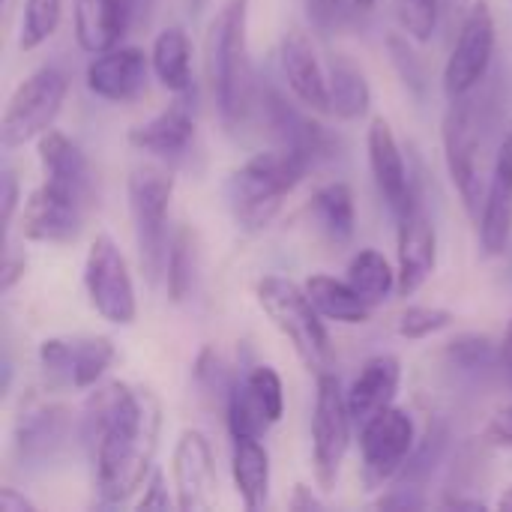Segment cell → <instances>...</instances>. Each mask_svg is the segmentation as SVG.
Returning <instances> with one entry per match:
<instances>
[{
    "label": "cell",
    "instance_id": "9c48e42d",
    "mask_svg": "<svg viewBox=\"0 0 512 512\" xmlns=\"http://www.w3.org/2000/svg\"><path fill=\"white\" fill-rule=\"evenodd\" d=\"M351 426L354 417L348 408V393L342 390L333 372H321L315 387V414H312V465H315V480L324 492H330L339 480L351 444Z\"/></svg>",
    "mask_w": 512,
    "mask_h": 512
},
{
    "label": "cell",
    "instance_id": "f907efd6",
    "mask_svg": "<svg viewBox=\"0 0 512 512\" xmlns=\"http://www.w3.org/2000/svg\"><path fill=\"white\" fill-rule=\"evenodd\" d=\"M498 510L501 512H512V486L498 498Z\"/></svg>",
    "mask_w": 512,
    "mask_h": 512
},
{
    "label": "cell",
    "instance_id": "c3c4849f",
    "mask_svg": "<svg viewBox=\"0 0 512 512\" xmlns=\"http://www.w3.org/2000/svg\"><path fill=\"white\" fill-rule=\"evenodd\" d=\"M441 507H444V510H471V512L486 510V504H483L480 498H462V495H456V498H444V501H441Z\"/></svg>",
    "mask_w": 512,
    "mask_h": 512
},
{
    "label": "cell",
    "instance_id": "7bdbcfd3",
    "mask_svg": "<svg viewBox=\"0 0 512 512\" xmlns=\"http://www.w3.org/2000/svg\"><path fill=\"white\" fill-rule=\"evenodd\" d=\"M15 207H18V177L12 168H6L3 171V228L12 225Z\"/></svg>",
    "mask_w": 512,
    "mask_h": 512
},
{
    "label": "cell",
    "instance_id": "277c9868",
    "mask_svg": "<svg viewBox=\"0 0 512 512\" xmlns=\"http://www.w3.org/2000/svg\"><path fill=\"white\" fill-rule=\"evenodd\" d=\"M255 297H258V306L264 309V315L273 321V327L291 342L300 363L309 372H315V378L321 372H330V366H333L330 333L321 321L324 315L315 309L306 288L288 276L273 273L255 285Z\"/></svg>",
    "mask_w": 512,
    "mask_h": 512
},
{
    "label": "cell",
    "instance_id": "4dcf8cb0",
    "mask_svg": "<svg viewBox=\"0 0 512 512\" xmlns=\"http://www.w3.org/2000/svg\"><path fill=\"white\" fill-rule=\"evenodd\" d=\"M348 282L366 303L378 306L399 288V273L378 249H360L348 264Z\"/></svg>",
    "mask_w": 512,
    "mask_h": 512
},
{
    "label": "cell",
    "instance_id": "d590c367",
    "mask_svg": "<svg viewBox=\"0 0 512 512\" xmlns=\"http://www.w3.org/2000/svg\"><path fill=\"white\" fill-rule=\"evenodd\" d=\"M402 30L414 42H429L441 24V0H393Z\"/></svg>",
    "mask_w": 512,
    "mask_h": 512
},
{
    "label": "cell",
    "instance_id": "74e56055",
    "mask_svg": "<svg viewBox=\"0 0 512 512\" xmlns=\"http://www.w3.org/2000/svg\"><path fill=\"white\" fill-rule=\"evenodd\" d=\"M372 507L375 510H423L426 507V498L420 495L417 486L402 483L399 489H390L387 495H381Z\"/></svg>",
    "mask_w": 512,
    "mask_h": 512
},
{
    "label": "cell",
    "instance_id": "8fae6325",
    "mask_svg": "<svg viewBox=\"0 0 512 512\" xmlns=\"http://www.w3.org/2000/svg\"><path fill=\"white\" fill-rule=\"evenodd\" d=\"M492 57H495V15L489 0H474L444 66L447 96L462 99L474 93L486 81Z\"/></svg>",
    "mask_w": 512,
    "mask_h": 512
},
{
    "label": "cell",
    "instance_id": "cb8c5ba5",
    "mask_svg": "<svg viewBox=\"0 0 512 512\" xmlns=\"http://www.w3.org/2000/svg\"><path fill=\"white\" fill-rule=\"evenodd\" d=\"M399 381H402V366L393 354H378L366 360L348 390V408H351L354 426H363L375 414L390 408L399 393Z\"/></svg>",
    "mask_w": 512,
    "mask_h": 512
},
{
    "label": "cell",
    "instance_id": "ac0fdd59",
    "mask_svg": "<svg viewBox=\"0 0 512 512\" xmlns=\"http://www.w3.org/2000/svg\"><path fill=\"white\" fill-rule=\"evenodd\" d=\"M480 243L486 255H504L512 240V123L507 126L495 162L492 177L480 213Z\"/></svg>",
    "mask_w": 512,
    "mask_h": 512
},
{
    "label": "cell",
    "instance_id": "5b68a950",
    "mask_svg": "<svg viewBox=\"0 0 512 512\" xmlns=\"http://www.w3.org/2000/svg\"><path fill=\"white\" fill-rule=\"evenodd\" d=\"M441 138H444V159H447L450 180L468 216L480 219L492 171L486 168V153H489L486 117L477 108V99H471V93L462 99H450Z\"/></svg>",
    "mask_w": 512,
    "mask_h": 512
},
{
    "label": "cell",
    "instance_id": "484cf974",
    "mask_svg": "<svg viewBox=\"0 0 512 512\" xmlns=\"http://www.w3.org/2000/svg\"><path fill=\"white\" fill-rule=\"evenodd\" d=\"M231 474L246 510H264L270 498V453L261 438H234Z\"/></svg>",
    "mask_w": 512,
    "mask_h": 512
},
{
    "label": "cell",
    "instance_id": "44dd1931",
    "mask_svg": "<svg viewBox=\"0 0 512 512\" xmlns=\"http://www.w3.org/2000/svg\"><path fill=\"white\" fill-rule=\"evenodd\" d=\"M279 57H282V72H285V81H288L291 93L309 111L333 114V105H330V75L321 66L312 39L306 33H300V30H288L282 36Z\"/></svg>",
    "mask_w": 512,
    "mask_h": 512
},
{
    "label": "cell",
    "instance_id": "83f0119b",
    "mask_svg": "<svg viewBox=\"0 0 512 512\" xmlns=\"http://www.w3.org/2000/svg\"><path fill=\"white\" fill-rule=\"evenodd\" d=\"M150 66L153 75L162 81L165 90L171 93H186L192 84V45L183 27H165L153 39L150 51Z\"/></svg>",
    "mask_w": 512,
    "mask_h": 512
},
{
    "label": "cell",
    "instance_id": "8992f818",
    "mask_svg": "<svg viewBox=\"0 0 512 512\" xmlns=\"http://www.w3.org/2000/svg\"><path fill=\"white\" fill-rule=\"evenodd\" d=\"M174 195V174L156 165H141L129 174V210L135 225L138 261L150 285L159 282L168 264V207Z\"/></svg>",
    "mask_w": 512,
    "mask_h": 512
},
{
    "label": "cell",
    "instance_id": "8d00e7d4",
    "mask_svg": "<svg viewBox=\"0 0 512 512\" xmlns=\"http://www.w3.org/2000/svg\"><path fill=\"white\" fill-rule=\"evenodd\" d=\"M453 324V312L450 309H438V306H408L402 315H399V336L402 339H429L432 333H441Z\"/></svg>",
    "mask_w": 512,
    "mask_h": 512
},
{
    "label": "cell",
    "instance_id": "1f68e13d",
    "mask_svg": "<svg viewBox=\"0 0 512 512\" xmlns=\"http://www.w3.org/2000/svg\"><path fill=\"white\" fill-rule=\"evenodd\" d=\"M63 18V0H24L21 27H18V48L36 51L42 42L54 36Z\"/></svg>",
    "mask_w": 512,
    "mask_h": 512
},
{
    "label": "cell",
    "instance_id": "d6986e66",
    "mask_svg": "<svg viewBox=\"0 0 512 512\" xmlns=\"http://www.w3.org/2000/svg\"><path fill=\"white\" fill-rule=\"evenodd\" d=\"M369 168H372V177H375V186L381 192V198L387 201V207L399 216L405 213L420 195L408 177V168H405V156H402V147L390 129V123L384 117H375L372 126H369Z\"/></svg>",
    "mask_w": 512,
    "mask_h": 512
},
{
    "label": "cell",
    "instance_id": "f1b7e54d",
    "mask_svg": "<svg viewBox=\"0 0 512 512\" xmlns=\"http://www.w3.org/2000/svg\"><path fill=\"white\" fill-rule=\"evenodd\" d=\"M309 213L318 225V231L339 243H348L354 237V225H357V210H354V192L348 183H327L321 186L312 201H309Z\"/></svg>",
    "mask_w": 512,
    "mask_h": 512
},
{
    "label": "cell",
    "instance_id": "bcb514c9",
    "mask_svg": "<svg viewBox=\"0 0 512 512\" xmlns=\"http://www.w3.org/2000/svg\"><path fill=\"white\" fill-rule=\"evenodd\" d=\"M0 512H36V504L15 489H0Z\"/></svg>",
    "mask_w": 512,
    "mask_h": 512
},
{
    "label": "cell",
    "instance_id": "f35d334b",
    "mask_svg": "<svg viewBox=\"0 0 512 512\" xmlns=\"http://www.w3.org/2000/svg\"><path fill=\"white\" fill-rule=\"evenodd\" d=\"M486 444L498 447V450H512V405L498 408L489 423H486V432H483Z\"/></svg>",
    "mask_w": 512,
    "mask_h": 512
},
{
    "label": "cell",
    "instance_id": "5bb4252c",
    "mask_svg": "<svg viewBox=\"0 0 512 512\" xmlns=\"http://www.w3.org/2000/svg\"><path fill=\"white\" fill-rule=\"evenodd\" d=\"M225 408L231 438H261L285 414V390L279 372L273 366H255L243 381H234Z\"/></svg>",
    "mask_w": 512,
    "mask_h": 512
},
{
    "label": "cell",
    "instance_id": "e575fe53",
    "mask_svg": "<svg viewBox=\"0 0 512 512\" xmlns=\"http://www.w3.org/2000/svg\"><path fill=\"white\" fill-rule=\"evenodd\" d=\"M447 441H450V435H447V429H444L441 423L429 426V432H426L423 441L414 447L411 459L405 462V468H402V474H399L402 483H411V486L423 483V480L435 471V465L444 459Z\"/></svg>",
    "mask_w": 512,
    "mask_h": 512
},
{
    "label": "cell",
    "instance_id": "836d02e7",
    "mask_svg": "<svg viewBox=\"0 0 512 512\" xmlns=\"http://www.w3.org/2000/svg\"><path fill=\"white\" fill-rule=\"evenodd\" d=\"M447 360L462 372L480 375V372H489L495 363L501 366V345H495L489 336L468 333L447 345Z\"/></svg>",
    "mask_w": 512,
    "mask_h": 512
},
{
    "label": "cell",
    "instance_id": "9a60e30c",
    "mask_svg": "<svg viewBox=\"0 0 512 512\" xmlns=\"http://www.w3.org/2000/svg\"><path fill=\"white\" fill-rule=\"evenodd\" d=\"M114 342L105 336H54L39 345V363L48 375L84 390L114 363Z\"/></svg>",
    "mask_w": 512,
    "mask_h": 512
},
{
    "label": "cell",
    "instance_id": "e0dca14e",
    "mask_svg": "<svg viewBox=\"0 0 512 512\" xmlns=\"http://www.w3.org/2000/svg\"><path fill=\"white\" fill-rule=\"evenodd\" d=\"M438 261V234L435 222L426 213L423 201L417 198L405 213H399V294H417L429 276L435 273Z\"/></svg>",
    "mask_w": 512,
    "mask_h": 512
},
{
    "label": "cell",
    "instance_id": "7402d4cb",
    "mask_svg": "<svg viewBox=\"0 0 512 512\" xmlns=\"http://www.w3.org/2000/svg\"><path fill=\"white\" fill-rule=\"evenodd\" d=\"M264 111L267 120L273 126V132L282 138V147L297 150L300 156L309 159V165L330 159L339 147V138L318 120H312L309 114H300L291 102H285L279 93H267L264 96Z\"/></svg>",
    "mask_w": 512,
    "mask_h": 512
},
{
    "label": "cell",
    "instance_id": "816d5d0a",
    "mask_svg": "<svg viewBox=\"0 0 512 512\" xmlns=\"http://www.w3.org/2000/svg\"><path fill=\"white\" fill-rule=\"evenodd\" d=\"M375 3H378V0H354V6H357L360 12H369V9H372Z\"/></svg>",
    "mask_w": 512,
    "mask_h": 512
},
{
    "label": "cell",
    "instance_id": "4316f807",
    "mask_svg": "<svg viewBox=\"0 0 512 512\" xmlns=\"http://www.w3.org/2000/svg\"><path fill=\"white\" fill-rule=\"evenodd\" d=\"M306 294L312 297L315 309L330 318V321H339V324H366L372 318V303H366L354 285L345 279H336V276H327V273H315L303 282Z\"/></svg>",
    "mask_w": 512,
    "mask_h": 512
},
{
    "label": "cell",
    "instance_id": "ee69618b",
    "mask_svg": "<svg viewBox=\"0 0 512 512\" xmlns=\"http://www.w3.org/2000/svg\"><path fill=\"white\" fill-rule=\"evenodd\" d=\"M24 270H27V258L24 255H15V252H6V261H3V276H0V288L3 291H12L18 279H24Z\"/></svg>",
    "mask_w": 512,
    "mask_h": 512
},
{
    "label": "cell",
    "instance_id": "6da1fadb",
    "mask_svg": "<svg viewBox=\"0 0 512 512\" xmlns=\"http://www.w3.org/2000/svg\"><path fill=\"white\" fill-rule=\"evenodd\" d=\"M159 429L162 408L153 390L111 381L90 393L84 408V438L102 501L120 504L141 489L153 468Z\"/></svg>",
    "mask_w": 512,
    "mask_h": 512
},
{
    "label": "cell",
    "instance_id": "603a6c76",
    "mask_svg": "<svg viewBox=\"0 0 512 512\" xmlns=\"http://www.w3.org/2000/svg\"><path fill=\"white\" fill-rule=\"evenodd\" d=\"M138 0H75V39L87 54L117 48L132 24Z\"/></svg>",
    "mask_w": 512,
    "mask_h": 512
},
{
    "label": "cell",
    "instance_id": "52a82bcc",
    "mask_svg": "<svg viewBox=\"0 0 512 512\" xmlns=\"http://www.w3.org/2000/svg\"><path fill=\"white\" fill-rule=\"evenodd\" d=\"M96 186L66 177H45L21 207V234L33 243H69L78 237Z\"/></svg>",
    "mask_w": 512,
    "mask_h": 512
},
{
    "label": "cell",
    "instance_id": "7c38bea8",
    "mask_svg": "<svg viewBox=\"0 0 512 512\" xmlns=\"http://www.w3.org/2000/svg\"><path fill=\"white\" fill-rule=\"evenodd\" d=\"M417 447V429L408 411L384 408L369 423L360 426V456H363V483L381 489L396 480Z\"/></svg>",
    "mask_w": 512,
    "mask_h": 512
},
{
    "label": "cell",
    "instance_id": "b9f144b4",
    "mask_svg": "<svg viewBox=\"0 0 512 512\" xmlns=\"http://www.w3.org/2000/svg\"><path fill=\"white\" fill-rule=\"evenodd\" d=\"M171 498H168V489H165V477L156 471L150 474V483H147V492L144 498L138 501V510H171Z\"/></svg>",
    "mask_w": 512,
    "mask_h": 512
},
{
    "label": "cell",
    "instance_id": "ba28073f",
    "mask_svg": "<svg viewBox=\"0 0 512 512\" xmlns=\"http://www.w3.org/2000/svg\"><path fill=\"white\" fill-rule=\"evenodd\" d=\"M66 90H69V81L57 66H42L33 75H27L6 102V111L0 120L3 147L12 150L48 132L63 108Z\"/></svg>",
    "mask_w": 512,
    "mask_h": 512
},
{
    "label": "cell",
    "instance_id": "681fc988",
    "mask_svg": "<svg viewBox=\"0 0 512 512\" xmlns=\"http://www.w3.org/2000/svg\"><path fill=\"white\" fill-rule=\"evenodd\" d=\"M501 369H504V378L512 387V321L507 324V333H504V342H501Z\"/></svg>",
    "mask_w": 512,
    "mask_h": 512
},
{
    "label": "cell",
    "instance_id": "ab89813d",
    "mask_svg": "<svg viewBox=\"0 0 512 512\" xmlns=\"http://www.w3.org/2000/svg\"><path fill=\"white\" fill-rule=\"evenodd\" d=\"M387 45H390V51L396 54L393 60H396V66L402 69L405 81H411L414 87H420V84H423V72H420V63L414 60L411 48H408V39H402V36L393 33V36L387 39Z\"/></svg>",
    "mask_w": 512,
    "mask_h": 512
},
{
    "label": "cell",
    "instance_id": "ffe728a7",
    "mask_svg": "<svg viewBox=\"0 0 512 512\" xmlns=\"http://www.w3.org/2000/svg\"><path fill=\"white\" fill-rule=\"evenodd\" d=\"M150 69V57L141 48H111L90 60L87 87L105 102H132L144 93Z\"/></svg>",
    "mask_w": 512,
    "mask_h": 512
},
{
    "label": "cell",
    "instance_id": "f546056e",
    "mask_svg": "<svg viewBox=\"0 0 512 512\" xmlns=\"http://www.w3.org/2000/svg\"><path fill=\"white\" fill-rule=\"evenodd\" d=\"M330 105H333V114L339 120H360L369 105H372V90H369V81L363 75V69L345 57V54H336L330 60Z\"/></svg>",
    "mask_w": 512,
    "mask_h": 512
},
{
    "label": "cell",
    "instance_id": "60d3db41",
    "mask_svg": "<svg viewBox=\"0 0 512 512\" xmlns=\"http://www.w3.org/2000/svg\"><path fill=\"white\" fill-rule=\"evenodd\" d=\"M342 6H345V0H306V12H309L312 24L321 30H330L339 24V18L345 12Z\"/></svg>",
    "mask_w": 512,
    "mask_h": 512
},
{
    "label": "cell",
    "instance_id": "d6a6232c",
    "mask_svg": "<svg viewBox=\"0 0 512 512\" xmlns=\"http://www.w3.org/2000/svg\"><path fill=\"white\" fill-rule=\"evenodd\" d=\"M165 282H168V297L174 303H183L192 294V279H195V246L189 228H180L171 237L168 249V264H165Z\"/></svg>",
    "mask_w": 512,
    "mask_h": 512
},
{
    "label": "cell",
    "instance_id": "7dc6e473",
    "mask_svg": "<svg viewBox=\"0 0 512 512\" xmlns=\"http://www.w3.org/2000/svg\"><path fill=\"white\" fill-rule=\"evenodd\" d=\"M288 507L297 512H312V510H324V501H321V498H315L309 486L297 483V486H294V498H291V504H288Z\"/></svg>",
    "mask_w": 512,
    "mask_h": 512
},
{
    "label": "cell",
    "instance_id": "2e32d148",
    "mask_svg": "<svg viewBox=\"0 0 512 512\" xmlns=\"http://www.w3.org/2000/svg\"><path fill=\"white\" fill-rule=\"evenodd\" d=\"M174 492H177V510L204 512L216 507L219 480H216V459L210 441L186 429L174 447Z\"/></svg>",
    "mask_w": 512,
    "mask_h": 512
},
{
    "label": "cell",
    "instance_id": "4fadbf2b",
    "mask_svg": "<svg viewBox=\"0 0 512 512\" xmlns=\"http://www.w3.org/2000/svg\"><path fill=\"white\" fill-rule=\"evenodd\" d=\"M69 435L72 414L66 405L42 396H27L12 426L15 459L21 462V468H45L66 450Z\"/></svg>",
    "mask_w": 512,
    "mask_h": 512
},
{
    "label": "cell",
    "instance_id": "f6af8a7d",
    "mask_svg": "<svg viewBox=\"0 0 512 512\" xmlns=\"http://www.w3.org/2000/svg\"><path fill=\"white\" fill-rule=\"evenodd\" d=\"M468 9H471V0H441V21L447 24V30L459 33Z\"/></svg>",
    "mask_w": 512,
    "mask_h": 512
},
{
    "label": "cell",
    "instance_id": "3957f363",
    "mask_svg": "<svg viewBox=\"0 0 512 512\" xmlns=\"http://www.w3.org/2000/svg\"><path fill=\"white\" fill-rule=\"evenodd\" d=\"M309 159L291 147H276L255 153L243 162L225 186L228 207L246 231H261L273 222L282 201L306 177Z\"/></svg>",
    "mask_w": 512,
    "mask_h": 512
},
{
    "label": "cell",
    "instance_id": "30bf717a",
    "mask_svg": "<svg viewBox=\"0 0 512 512\" xmlns=\"http://www.w3.org/2000/svg\"><path fill=\"white\" fill-rule=\"evenodd\" d=\"M84 288L90 297V306L117 327H129L138 318V300L135 285L126 267L123 252L108 234H99L84 258Z\"/></svg>",
    "mask_w": 512,
    "mask_h": 512
},
{
    "label": "cell",
    "instance_id": "7a4b0ae2",
    "mask_svg": "<svg viewBox=\"0 0 512 512\" xmlns=\"http://www.w3.org/2000/svg\"><path fill=\"white\" fill-rule=\"evenodd\" d=\"M249 0H222L207 27V75L225 126H240L252 108L255 78L249 60Z\"/></svg>",
    "mask_w": 512,
    "mask_h": 512
},
{
    "label": "cell",
    "instance_id": "d4e9b609",
    "mask_svg": "<svg viewBox=\"0 0 512 512\" xmlns=\"http://www.w3.org/2000/svg\"><path fill=\"white\" fill-rule=\"evenodd\" d=\"M195 138V120L186 102H171L165 111H159L156 117L138 123L129 129V144L141 153L168 159V156H180Z\"/></svg>",
    "mask_w": 512,
    "mask_h": 512
}]
</instances>
